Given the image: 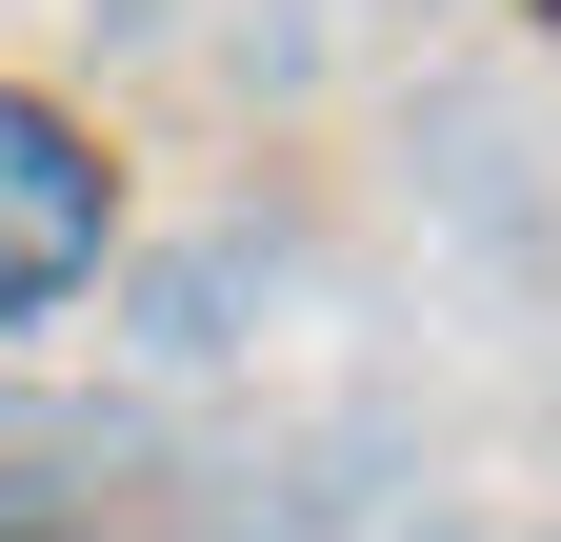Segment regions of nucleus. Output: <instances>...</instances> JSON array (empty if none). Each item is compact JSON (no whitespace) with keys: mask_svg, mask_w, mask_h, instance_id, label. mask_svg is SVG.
I'll return each mask as SVG.
<instances>
[{"mask_svg":"<svg viewBox=\"0 0 561 542\" xmlns=\"http://www.w3.org/2000/svg\"><path fill=\"white\" fill-rule=\"evenodd\" d=\"M101 241H121V181H101V142H81L41 81H0V342H41V321L101 282Z\"/></svg>","mask_w":561,"mask_h":542,"instance_id":"f257e3e1","label":"nucleus"}]
</instances>
